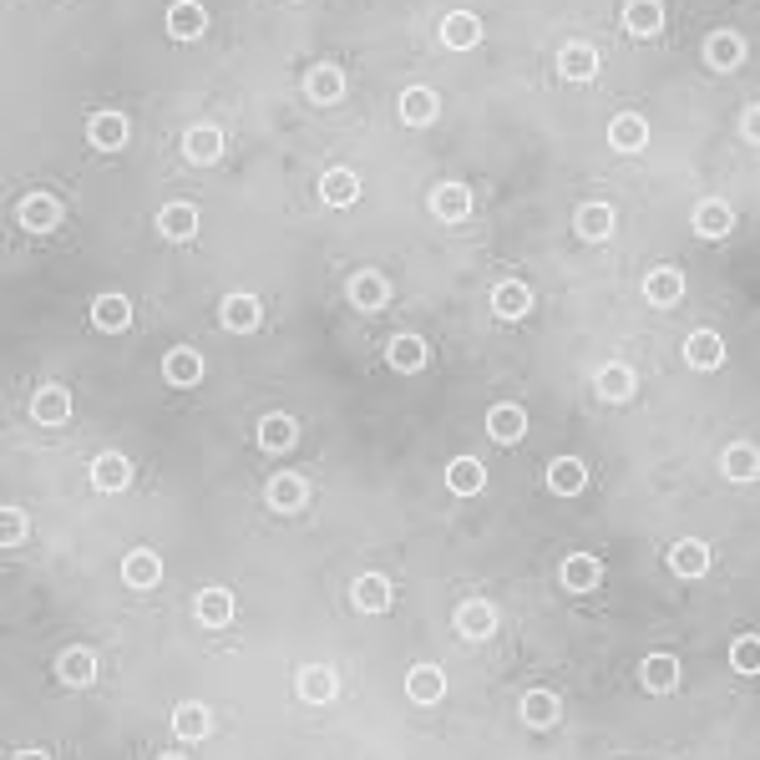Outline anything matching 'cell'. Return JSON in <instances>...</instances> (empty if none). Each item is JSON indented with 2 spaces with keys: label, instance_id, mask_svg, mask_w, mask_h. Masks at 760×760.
Segmentation results:
<instances>
[{
  "label": "cell",
  "instance_id": "obj_1",
  "mask_svg": "<svg viewBox=\"0 0 760 760\" xmlns=\"http://www.w3.org/2000/svg\"><path fill=\"white\" fill-rule=\"evenodd\" d=\"M431 213L446 218V223L472 218V188H467V183H441V188L431 193Z\"/></svg>",
  "mask_w": 760,
  "mask_h": 760
},
{
  "label": "cell",
  "instance_id": "obj_2",
  "mask_svg": "<svg viewBox=\"0 0 760 760\" xmlns=\"http://www.w3.org/2000/svg\"><path fill=\"white\" fill-rule=\"evenodd\" d=\"M127 482H132V462H127L122 451H102L97 462H92V487H97V492H122Z\"/></svg>",
  "mask_w": 760,
  "mask_h": 760
},
{
  "label": "cell",
  "instance_id": "obj_3",
  "mask_svg": "<svg viewBox=\"0 0 760 760\" xmlns=\"http://www.w3.org/2000/svg\"><path fill=\"white\" fill-rule=\"evenodd\" d=\"M406 695H411V705H436L446 695V674L436 664H416L406 674Z\"/></svg>",
  "mask_w": 760,
  "mask_h": 760
},
{
  "label": "cell",
  "instance_id": "obj_4",
  "mask_svg": "<svg viewBox=\"0 0 760 760\" xmlns=\"http://www.w3.org/2000/svg\"><path fill=\"white\" fill-rule=\"evenodd\" d=\"M446 487H451L456 497H477V492L487 487V467L477 462V456H456V462L446 467Z\"/></svg>",
  "mask_w": 760,
  "mask_h": 760
},
{
  "label": "cell",
  "instance_id": "obj_5",
  "mask_svg": "<svg viewBox=\"0 0 760 760\" xmlns=\"http://www.w3.org/2000/svg\"><path fill=\"white\" fill-rule=\"evenodd\" d=\"M456 629H462L467 639H492V629H497L492 603L487 598H467L462 608H456Z\"/></svg>",
  "mask_w": 760,
  "mask_h": 760
},
{
  "label": "cell",
  "instance_id": "obj_6",
  "mask_svg": "<svg viewBox=\"0 0 760 760\" xmlns=\"http://www.w3.org/2000/svg\"><path fill=\"white\" fill-rule=\"evenodd\" d=\"M299 695H304V705H330V700L340 695V679H335V669L310 664V669L299 674Z\"/></svg>",
  "mask_w": 760,
  "mask_h": 760
},
{
  "label": "cell",
  "instance_id": "obj_7",
  "mask_svg": "<svg viewBox=\"0 0 760 760\" xmlns=\"http://www.w3.org/2000/svg\"><path fill=\"white\" fill-rule=\"evenodd\" d=\"M208 31V11L198 6V0H178V6L168 11V36L178 41H198Z\"/></svg>",
  "mask_w": 760,
  "mask_h": 760
},
{
  "label": "cell",
  "instance_id": "obj_8",
  "mask_svg": "<svg viewBox=\"0 0 760 760\" xmlns=\"http://www.w3.org/2000/svg\"><path fill=\"white\" fill-rule=\"evenodd\" d=\"M684 360H690L695 370H715L725 360V340L715 330H690V340H684Z\"/></svg>",
  "mask_w": 760,
  "mask_h": 760
},
{
  "label": "cell",
  "instance_id": "obj_9",
  "mask_svg": "<svg viewBox=\"0 0 760 760\" xmlns=\"http://www.w3.org/2000/svg\"><path fill=\"white\" fill-rule=\"evenodd\" d=\"M441 41H446L451 51H472V46L482 41V21H477L472 11H451V16L441 21Z\"/></svg>",
  "mask_w": 760,
  "mask_h": 760
},
{
  "label": "cell",
  "instance_id": "obj_10",
  "mask_svg": "<svg viewBox=\"0 0 760 760\" xmlns=\"http://www.w3.org/2000/svg\"><path fill=\"white\" fill-rule=\"evenodd\" d=\"M92 325L107 330V335L127 330V325H132V299H127V294H102V299L92 304Z\"/></svg>",
  "mask_w": 760,
  "mask_h": 760
},
{
  "label": "cell",
  "instance_id": "obj_11",
  "mask_svg": "<svg viewBox=\"0 0 760 760\" xmlns=\"http://www.w3.org/2000/svg\"><path fill=\"white\" fill-rule=\"evenodd\" d=\"M669 568H674L679 578H700V573L710 568V543H700V538H684V543H674Z\"/></svg>",
  "mask_w": 760,
  "mask_h": 760
},
{
  "label": "cell",
  "instance_id": "obj_12",
  "mask_svg": "<svg viewBox=\"0 0 760 760\" xmlns=\"http://www.w3.org/2000/svg\"><path fill=\"white\" fill-rule=\"evenodd\" d=\"M122 578H127L132 588H158V583H163V558L147 553V548H137V553H127Z\"/></svg>",
  "mask_w": 760,
  "mask_h": 760
},
{
  "label": "cell",
  "instance_id": "obj_13",
  "mask_svg": "<svg viewBox=\"0 0 760 760\" xmlns=\"http://www.w3.org/2000/svg\"><path fill=\"white\" fill-rule=\"evenodd\" d=\"M487 431H492V441H522L527 436V411L522 406H492L487 411Z\"/></svg>",
  "mask_w": 760,
  "mask_h": 760
},
{
  "label": "cell",
  "instance_id": "obj_14",
  "mask_svg": "<svg viewBox=\"0 0 760 760\" xmlns=\"http://www.w3.org/2000/svg\"><path fill=\"white\" fill-rule=\"evenodd\" d=\"M492 310H497L502 320H522V315L532 310V294H527V284H517V279H502V284L492 289Z\"/></svg>",
  "mask_w": 760,
  "mask_h": 760
},
{
  "label": "cell",
  "instance_id": "obj_15",
  "mask_svg": "<svg viewBox=\"0 0 760 760\" xmlns=\"http://www.w3.org/2000/svg\"><path fill=\"white\" fill-rule=\"evenodd\" d=\"M735 228V213L720 203V198H705L700 208H695V234H705V239H725Z\"/></svg>",
  "mask_w": 760,
  "mask_h": 760
},
{
  "label": "cell",
  "instance_id": "obj_16",
  "mask_svg": "<svg viewBox=\"0 0 760 760\" xmlns=\"http://www.w3.org/2000/svg\"><path fill=\"white\" fill-rule=\"evenodd\" d=\"M163 375L173 380V386H198L203 380V355L198 350H168V360H163Z\"/></svg>",
  "mask_w": 760,
  "mask_h": 760
},
{
  "label": "cell",
  "instance_id": "obj_17",
  "mask_svg": "<svg viewBox=\"0 0 760 760\" xmlns=\"http://www.w3.org/2000/svg\"><path fill=\"white\" fill-rule=\"evenodd\" d=\"M436 112H441V97H436L431 87H411V92L401 97V122H411V127L436 122Z\"/></svg>",
  "mask_w": 760,
  "mask_h": 760
},
{
  "label": "cell",
  "instance_id": "obj_18",
  "mask_svg": "<svg viewBox=\"0 0 760 760\" xmlns=\"http://www.w3.org/2000/svg\"><path fill=\"white\" fill-rule=\"evenodd\" d=\"M583 482H588V467L578 462V456H558V462L548 467V487H553L558 497H573V492H583Z\"/></svg>",
  "mask_w": 760,
  "mask_h": 760
},
{
  "label": "cell",
  "instance_id": "obj_19",
  "mask_svg": "<svg viewBox=\"0 0 760 760\" xmlns=\"http://www.w3.org/2000/svg\"><path fill=\"white\" fill-rule=\"evenodd\" d=\"M198 619L208 629H223L228 619H234V593H228V588H203L198 593Z\"/></svg>",
  "mask_w": 760,
  "mask_h": 760
},
{
  "label": "cell",
  "instance_id": "obj_20",
  "mask_svg": "<svg viewBox=\"0 0 760 760\" xmlns=\"http://www.w3.org/2000/svg\"><path fill=\"white\" fill-rule=\"evenodd\" d=\"M644 294L659 304V310H669V304L684 299V274H679V269H654V274L644 279Z\"/></svg>",
  "mask_w": 760,
  "mask_h": 760
},
{
  "label": "cell",
  "instance_id": "obj_21",
  "mask_svg": "<svg viewBox=\"0 0 760 760\" xmlns=\"http://www.w3.org/2000/svg\"><path fill=\"white\" fill-rule=\"evenodd\" d=\"M350 299L360 304V310H386V304H391V289H386V279H380V274H355L350 279Z\"/></svg>",
  "mask_w": 760,
  "mask_h": 760
},
{
  "label": "cell",
  "instance_id": "obj_22",
  "mask_svg": "<svg viewBox=\"0 0 760 760\" xmlns=\"http://www.w3.org/2000/svg\"><path fill=\"white\" fill-rule=\"evenodd\" d=\"M391 598H396V588H391L386 578H380V573H365V578L355 583V603L365 608V614H386Z\"/></svg>",
  "mask_w": 760,
  "mask_h": 760
},
{
  "label": "cell",
  "instance_id": "obj_23",
  "mask_svg": "<svg viewBox=\"0 0 760 760\" xmlns=\"http://www.w3.org/2000/svg\"><path fill=\"white\" fill-rule=\"evenodd\" d=\"M87 137H92L102 152H117V147L127 142V117H122V112H97L92 127H87Z\"/></svg>",
  "mask_w": 760,
  "mask_h": 760
},
{
  "label": "cell",
  "instance_id": "obj_24",
  "mask_svg": "<svg viewBox=\"0 0 760 760\" xmlns=\"http://www.w3.org/2000/svg\"><path fill=\"white\" fill-rule=\"evenodd\" d=\"M320 193H325V203H330V208H350V203L360 198V178H355L350 168H330V173H325V183H320Z\"/></svg>",
  "mask_w": 760,
  "mask_h": 760
},
{
  "label": "cell",
  "instance_id": "obj_25",
  "mask_svg": "<svg viewBox=\"0 0 760 760\" xmlns=\"http://www.w3.org/2000/svg\"><path fill=\"white\" fill-rule=\"evenodd\" d=\"M578 234L593 239V244H603L608 234H614V208H608V203H583L578 208Z\"/></svg>",
  "mask_w": 760,
  "mask_h": 760
},
{
  "label": "cell",
  "instance_id": "obj_26",
  "mask_svg": "<svg viewBox=\"0 0 760 760\" xmlns=\"http://www.w3.org/2000/svg\"><path fill=\"white\" fill-rule=\"evenodd\" d=\"M158 228L168 239H193L198 234V208L193 203H168L163 213H158Z\"/></svg>",
  "mask_w": 760,
  "mask_h": 760
},
{
  "label": "cell",
  "instance_id": "obj_27",
  "mask_svg": "<svg viewBox=\"0 0 760 760\" xmlns=\"http://www.w3.org/2000/svg\"><path fill=\"white\" fill-rule=\"evenodd\" d=\"M304 92H310L315 102H340V97H345V76H340V66H315L310 76H304Z\"/></svg>",
  "mask_w": 760,
  "mask_h": 760
},
{
  "label": "cell",
  "instance_id": "obj_28",
  "mask_svg": "<svg viewBox=\"0 0 760 760\" xmlns=\"http://www.w3.org/2000/svg\"><path fill=\"white\" fill-rule=\"evenodd\" d=\"M563 76H568V82H593V76H598V51L593 46H583V41H573L568 51H563Z\"/></svg>",
  "mask_w": 760,
  "mask_h": 760
},
{
  "label": "cell",
  "instance_id": "obj_29",
  "mask_svg": "<svg viewBox=\"0 0 760 760\" xmlns=\"http://www.w3.org/2000/svg\"><path fill=\"white\" fill-rule=\"evenodd\" d=\"M294 436H299V426H294L284 411H274V416L259 421V446H264V451H289Z\"/></svg>",
  "mask_w": 760,
  "mask_h": 760
},
{
  "label": "cell",
  "instance_id": "obj_30",
  "mask_svg": "<svg viewBox=\"0 0 760 760\" xmlns=\"http://www.w3.org/2000/svg\"><path fill=\"white\" fill-rule=\"evenodd\" d=\"M598 578H603V563H598V558H588V553H573V558L563 563V583H568L573 593L598 588Z\"/></svg>",
  "mask_w": 760,
  "mask_h": 760
},
{
  "label": "cell",
  "instance_id": "obj_31",
  "mask_svg": "<svg viewBox=\"0 0 760 760\" xmlns=\"http://www.w3.org/2000/svg\"><path fill=\"white\" fill-rule=\"evenodd\" d=\"M223 325L239 330V335L254 330V325H259V299H254V294H228V299H223Z\"/></svg>",
  "mask_w": 760,
  "mask_h": 760
},
{
  "label": "cell",
  "instance_id": "obj_32",
  "mask_svg": "<svg viewBox=\"0 0 760 760\" xmlns=\"http://www.w3.org/2000/svg\"><path fill=\"white\" fill-rule=\"evenodd\" d=\"M598 396H603V401H629V396H634V370L619 365V360L603 365V370H598Z\"/></svg>",
  "mask_w": 760,
  "mask_h": 760
},
{
  "label": "cell",
  "instance_id": "obj_33",
  "mask_svg": "<svg viewBox=\"0 0 760 760\" xmlns=\"http://www.w3.org/2000/svg\"><path fill=\"white\" fill-rule=\"evenodd\" d=\"M608 142H614L619 152H639V147L649 142V127H644V117H634V112L614 117V127H608Z\"/></svg>",
  "mask_w": 760,
  "mask_h": 760
},
{
  "label": "cell",
  "instance_id": "obj_34",
  "mask_svg": "<svg viewBox=\"0 0 760 760\" xmlns=\"http://www.w3.org/2000/svg\"><path fill=\"white\" fill-rule=\"evenodd\" d=\"M21 223H26V228H36V234H51V228L61 223V208H56V198H46V193L26 198V203H21Z\"/></svg>",
  "mask_w": 760,
  "mask_h": 760
},
{
  "label": "cell",
  "instance_id": "obj_35",
  "mask_svg": "<svg viewBox=\"0 0 760 760\" xmlns=\"http://www.w3.org/2000/svg\"><path fill=\"white\" fill-rule=\"evenodd\" d=\"M705 56H710V66H715V71H735V66L745 61V41H740V36H730V31H720V36H710Z\"/></svg>",
  "mask_w": 760,
  "mask_h": 760
},
{
  "label": "cell",
  "instance_id": "obj_36",
  "mask_svg": "<svg viewBox=\"0 0 760 760\" xmlns=\"http://www.w3.org/2000/svg\"><path fill=\"white\" fill-rule=\"evenodd\" d=\"M725 477H735V482H755V477H760V451H755V446H745V441H735V446L725 451Z\"/></svg>",
  "mask_w": 760,
  "mask_h": 760
},
{
  "label": "cell",
  "instance_id": "obj_37",
  "mask_svg": "<svg viewBox=\"0 0 760 760\" xmlns=\"http://www.w3.org/2000/svg\"><path fill=\"white\" fill-rule=\"evenodd\" d=\"M644 684H649L654 695H669L674 684H679V664H674L669 654H649V659H644Z\"/></svg>",
  "mask_w": 760,
  "mask_h": 760
},
{
  "label": "cell",
  "instance_id": "obj_38",
  "mask_svg": "<svg viewBox=\"0 0 760 760\" xmlns=\"http://www.w3.org/2000/svg\"><path fill=\"white\" fill-rule=\"evenodd\" d=\"M624 21H629L634 36H654V31L664 26V11H659V0H629Z\"/></svg>",
  "mask_w": 760,
  "mask_h": 760
},
{
  "label": "cell",
  "instance_id": "obj_39",
  "mask_svg": "<svg viewBox=\"0 0 760 760\" xmlns=\"http://www.w3.org/2000/svg\"><path fill=\"white\" fill-rule=\"evenodd\" d=\"M426 355H431V350H426L421 335H396V340H391V365H396V370H421Z\"/></svg>",
  "mask_w": 760,
  "mask_h": 760
},
{
  "label": "cell",
  "instance_id": "obj_40",
  "mask_svg": "<svg viewBox=\"0 0 760 760\" xmlns=\"http://www.w3.org/2000/svg\"><path fill=\"white\" fill-rule=\"evenodd\" d=\"M66 416H71V396H66V386H46V391L36 396V421L61 426Z\"/></svg>",
  "mask_w": 760,
  "mask_h": 760
},
{
  "label": "cell",
  "instance_id": "obj_41",
  "mask_svg": "<svg viewBox=\"0 0 760 760\" xmlns=\"http://www.w3.org/2000/svg\"><path fill=\"white\" fill-rule=\"evenodd\" d=\"M522 720H527V725H538V730H548V725L558 720V695L532 690V695L522 700Z\"/></svg>",
  "mask_w": 760,
  "mask_h": 760
},
{
  "label": "cell",
  "instance_id": "obj_42",
  "mask_svg": "<svg viewBox=\"0 0 760 760\" xmlns=\"http://www.w3.org/2000/svg\"><path fill=\"white\" fill-rule=\"evenodd\" d=\"M208 725H213V720H208V710H203V705H178V710H173V730H178V740H203V735H208Z\"/></svg>",
  "mask_w": 760,
  "mask_h": 760
},
{
  "label": "cell",
  "instance_id": "obj_43",
  "mask_svg": "<svg viewBox=\"0 0 760 760\" xmlns=\"http://www.w3.org/2000/svg\"><path fill=\"white\" fill-rule=\"evenodd\" d=\"M61 679H66V684H92V679H97V659H92L87 649H66V654H61Z\"/></svg>",
  "mask_w": 760,
  "mask_h": 760
},
{
  "label": "cell",
  "instance_id": "obj_44",
  "mask_svg": "<svg viewBox=\"0 0 760 760\" xmlns=\"http://www.w3.org/2000/svg\"><path fill=\"white\" fill-rule=\"evenodd\" d=\"M218 152H223V132L218 127H193L188 132V158L193 163H213Z\"/></svg>",
  "mask_w": 760,
  "mask_h": 760
},
{
  "label": "cell",
  "instance_id": "obj_45",
  "mask_svg": "<svg viewBox=\"0 0 760 760\" xmlns=\"http://www.w3.org/2000/svg\"><path fill=\"white\" fill-rule=\"evenodd\" d=\"M269 502H274L279 512L304 507V482H299V477H289V472H284V477H274V482H269Z\"/></svg>",
  "mask_w": 760,
  "mask_h": 760
},
{
  "label": "cell",
  "instance_id": "obj_46",
  "mask_svg": "<svg viewBox=\"0 0 760 760\" xmlns=\"http://www.w3.org/2000/svg\"><path fill=\"white\" fill-rule=\"evenodd\" d=\"M730 664H735L740 674H760V639H755V634L735 639V644H730Z\"/></svg>",
  "mask_w": 760,
  "mask_h": 760
},
{
  "label": "cell",
  "instance_id": "obj_47",
  "mask_svg": "<svg viewBox=\"0 0 760 760\" xmlns=\"http://www.w3.org/2000/svg\"><path fill=\"white\" fill-rule=\"evenodd\" d=\"M0 532H6V548H16L26 538V512L21 507H6V517H0Z\"/></svg>",
  "mask_w": 760,
  "mask_h": 760
},
{
  "label": "cell",
  "instance_id": "obj_48",
  "mask_svg": "<svg viewBox=\"0 0 760 760\" xmlns=\"http://www.w3.org/2000/svg\"><path fill=\"white\" fill-rule=\"evenodd\" d=\"M740 132H745V142H755V147H760V107H750V112H745Z\"/></svg>",
  "mask_w": 760,
  "mask_h": 760
},
{
  "label": "cell",
  "instance_id": "obj_49",
  "mask_svg": "<svg viewBox=\"0 0 760 760\" xmlns=\"http://www.w3.org/2000/svg\"><path fill=\"white\" fill-rule=\"evenodd\" d=\"M16 760H51V755H46V750H21Z\"/></svg>",
  "mask_w": 760,
  "mask_h": 760
},
{
  "label": "cell",
  "instance_id": "obj_50",
  "mask_svg": "<svg viewBox=\"0 0 760 760\" xmlns=\"http://www.w3.org/2000/svg\"><path fill=\"white\" fill-rule=\"evenodd\" d=\"M163 760H183V755H163Z\"/></svg>",
  "mask_w": 760,
  "mask_h": 760
}]
</instances>
